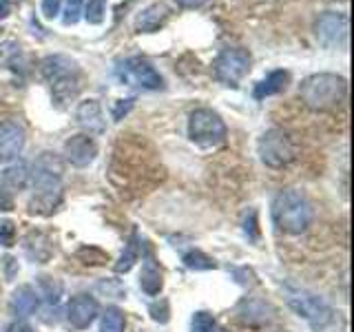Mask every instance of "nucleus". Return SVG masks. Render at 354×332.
<instances>
[{
  "instance_id": "nucleus-1",
  "label": "nucleus",
  "mask_w": 354,
  "mask_h": 332,
  "mask_svg": "<svg viewBox=\"0 0 354 332\" xmlns=\"http://www.w3.org/2000/svg\"><path fill=\"white\" fill-rule=\"evenodd\" d=\"M29 182L36 191L29 202V213L51 215L62 199V162L58 155L49 151L40 153L33 171L29 173Z\"/></svg>"
},
{
  "instance_id": "nucleus-2",
  "label": "nucleus",
  "mask_w": 354,
  "mask_h": 332,
  "mask_svg": "<svg viewBox=\"0 0 354 332\" xmlns=\"http://www.w3.org/2000/svg\"><path fill=\"white\" fill-rule=\"evenodd\" d=\"M313 204L297 188H283L272 199V221L286 235H301L313 224Z\"/></svg>"
},
{
  "instance_id": "nucleus-3",
  "label": "nucleus",
  "mask_w": 354,
  "mask_h": 332,
  "mask_svg": "<svg viewBox=\"0 0 354 332\" xmlns=\"http://www.w3.org/2000/svg\"><path fill=\"white\" fill-rule=\"evenodd\" d=\"M348 93L346 77L337 73H315L308 75L299 86L301 102L313 111H332L337 109Z\"/></svg>"
},
{
  "instance_id": "nucleus-4",
  "label": "nucleus",
  "mask_w": 354,
  "mask_h": 332,
  "mask_svg": "<svg viewBox=\"0 0 354 332\" xmlns=\"http://www.w3.org/2000/svg\"><path fill=\"white\" fill-rule=\"evenodd\" d=\"M283 297H286V304L290 306L299 317L306 319L317 332L335 324V319H337L335 308H332L324 297L315 295L313 290H308V288L286 284Z\"/></svg>"
},
{
  "instance_id": "nucleus-5",
  "label": "nucleus",
  "mask_w": 354,
  "mask_h": 332,
  "mask_svg": "<svg viewBox=\"0 0 354 332\" xmlns=\"http://www.w3.org/2000/svg\"><path fill=\"white\" fill-rule=\"evenodd\" d=\"M40 71L44 80L51 84L53 98L58 104L69 102L80 91V69L69 55H49V58L42 60Z\"/></svg>"
},
{
  "instance_id": "nucleus-6",
  "label": "nucleus",
  "mask_w": 354,
  "mask_h": 332,
  "mask_svg": "<svg viewBox=\"0 0 354 332\" xmlns=\"http://www.w3.org/2000/svg\"><path fill=\"white\" fill-rule=\"evenodd\" d=\"M188 138L202 149H215L226 140V124L213 109H195L188 116Z\"/></svg>"
},
{
  "instance_id": "nucleus-7",
  "label": "nucleus",
  "mask_w": 354,
  "mask_h": 332,
  "mask_svg": "<svg viewBox=\"0 0 354 332\" xmlns=\"http://www.w3.org/2000/svg\"><path fill=\"white\" fill-rule=\"evenodd\" d=\"M259 160L268 166V169H283V166L292 164L297 158V144L281 129L266 131L257 142Z\"/></svg>"
},
{
  "instance_id": "nucleus-8",
  "label": "nucleus",
  "mask_w": 354,
  "mask_h": 332,
  "mask_svg": "<svg viewBox=\"0 0 354 332\" xmlns=\"http://www.w3.org/2000/svg\"><path fill=\"white\" fill-rule=\"evenodd\" d=\"M213 71L217 80L226 86H239L243 75L250 71V53L241 47L221 49L213 62Z\"/></svg>"
},
{
  "instance_id": "nucleus-9",
  "label": "nucleus",
  "mask_w": 354,
  "mask_h": 332,
  "mask_svg": "<svg viewBox=\"0 0 354 332\" xmlns=\"http://www.w3.org/2000/svg\"><path fill=\"white\" fill-rule=\"evenodd\" d=\"M115 73L124 84L136 82L142 89H149V91H158V89L164 86V77L155 71V66L147 58H138V55L118 62Z\"/></svg>"
},
{
  "instance_id": "nucleus-10",
  "label": "nucleus",
  "mask_w": 354,
  "mask_h": 332,
  "mask_svg": "<svg viewBox=\"0 0 354 332\" xmlns=\"http://www.w3.org/2000/svg\"><path fill=\"white\" fill-rule=\"evenodd\" d=\"M317 40L326 49H339L348 40V16L337 14V11H326L315 22Z\"/></svg>"
},
{
  "instance_id": "nucleus-11",
  "label": "nucleus",
  "mask_w": 354,
  "mask_h": 332,
  "mask_svg": "<svg viewBox=\"0 0 354 332\" xmlns=\"http://www.w3.org/2000/svg\"><path fill=\"white\" fill-rule=\"evenodd\" d=\"M97 315H100V306L91 295L71 297V302L66 304V310H64L66 326L75 332L86 330L97 319Z\"/></svg>"
},
{
  "instance_id": "nucleus-12",
  "label": "nucleus",
  "mask_w": 354,
  "mask_h": 332,
  "mask_svg": "<svg viewBox=\"0 0 354 332\" xmlns=\"http://www.w3.org/2000/svg\"><path fill=\"white\" fill-rule=\"evenodd\" d=\"M25 142H27V133L18 122L14 120L0 122V164L16 160L22 153V149H25Z\"/></svg>"
},
{
  "instance_id": "nucleus-13",
  "label": "nucleus",
  "mask_w": 354,
  "mask_h": 332,
  "mask_svg": "<svg viewBox=\"0 0 354 332\" xmlns=\"http://www.w3.org/2000/svg\"><path fill=\"white\" fill-rule=\"evenodd\" d=\"M97 158V144L93 142V138L84 136H71L64 142V160L69 162L75 169H86L88 164H93V160Z\"/></svg>"
},
{
  "instance_id": "nucleus-14",
  "label": "nucleus",
  "mask_w": 354,
  "mask_h": 332,
  "mask_svg": "<svg viewBox=\"0 0 354 332\" xmlns=\"http://www.w3.org/2000/svg\"><path fill=\"white\" fill-rule=\"evenodd\" d=\"M272 315L274 310L268 302H263V299H257V297H246L241 299L239 306H237V317L241 324H246L250 328H263L268 326L272 321Z\"/></svg>"
},
{
  "instance_id": "nucleus-15",
  "label": "nucleus",
  "mask_w": 354,
  "mask_h": 332,
  "mask_svg": "<svg viewBox=\"0 0 354 332\" xmlns=\"http://www.w3.org/2000/svg\"><path fill=\"white\" fill-rule=\"evenodd\" d=\"M75 120H77V124L88 133V136H102V133L106 131L102 107H100L97 100H84V102L77 104Z\"/></svg>"
},
{
  "instance_id": "nucleus-16",
  "label": "nucleus",
  "mask_w": 354,
  "mask_h": 332,
  "mask_svg": "<svg viewBox=\"0 0 354 332\" xmlns=\"http://www.w3.org/2000/svg\"><path fill=\"white\" fill-rule=\"evenodd\" d=\"M40 306V299L38 293L33 290L31 286H20L14 290L9 299V310L11 315H16L18 319H27L31 315H36V310Z\"/></svg>"
},
{
  "instance_id": "nucleus-17",
  "label": "nucleus",
  "mask_w": 354,
  "mask_h": 332,
  "mask_svg": "<svg viewBox=\"0 0 354 332\" xmlns=\"http://www.w3.org/2000/svg\"><path fill=\"white\" fill-rule=\"evenodd\" d=\"M169 7L162 5V3H155L151 7H147L142 11V14L138 16L136 20V29L140 33H153V31H158L166 20H169Z\"/></svg>"
},
{
  "instance_id": "nucleus-18",
  "label": "nucleus",
  "mask_w": 354,
  "mask_h": 332,
  "mask_svg": "<svg viewBox=\"0 0 354 332\" xmlns=\"http://www.w3.org/2000/svg\"><path fill=\"white\" fill-rule=\"evenodd\" d=\"M162 286H164V275H162V268L160 264L155 261L151 255L142 264V275H140V288L147 295L155 297L162 293Z\"/></svg>"
},
{
  "instance_id": "nucleus-19",
  "label": "nucleus",
  "mask_w": 354,
  "mask_h": 332,
  "mask_svg": "<svg viewBox=\"0 0 354 332\" xmlns=\"http://www.w3.org/2000/svg\"><path fill=\"white\" fill-rule=\"evenodd\" d=\"M290 82V73L283 71V69H277V71H270L268 75L263 77V80L254 86V100H263V98H270V95H277L281 93L283 89Z\"/></svg>"
},
{
  "instance_id": "nucleus-20",
  "label": "nucleus",
  "mask_w": 354,
  "mask_h": 332,
  "mask_svg": "<svg viewBox=\"0 0 354 332\" xmlns=\"http://www.w3.org/2000/svg\"><path fill=\"white\" fill-rule=\"evenodd\" d=\"M25 252L27 257L38 261V264H44L53 252V246H51V239L44 235V232H38V230H31L29 235L25 237Z\"/></svg>"
},
{
  "instance_id": "nucleus-21",
  "label": "nucleus",
  "mask_w": 354,
  "mask_h": 332,
  "mask_svg": "<svg viewBox=\"0 0 354 332\" xmlns=\"http://www.w3.org/2000/svg\"><path fill=\"white\" fill-rule=\"evenodd\" d=\"M3 186L5 188H11V191H22L27 184H29V169L25 162H16L7 166L3 171Z\"/></svg>"
},
{
  "instance_id": "nucleus-22",
  "label": "nucleus",
  "mask_w": 354,
  "mask_h": 332,
  "mask_svg": "<svg viewBox=\"0 0 354 332\" xmlns=\"http://www.w3.org/2000/svg\"><path fill=\"white\" fill-rule=\"evenodd\" d=\"M140 252H142V243H140V235L138 230H133L131 239L127 241V248L124 252L120 255V259L115 264V273L122 275V273H129L133 266H136V261L140 259Z\"/></svg>"
},
{
  "instance_id": "nucleus-23",
  "label": "nucleus",
  "mask_w": 354,
  "mask_h": 332,
  "mask_svg": "<svg viewBox=\"0 0 354 332\" xmlns=\"http://www.w3.org/2000/svg\"><path fill=\"white\" fill-rule=\"evenodd\" d=\"M38 288H40V295L44 297L47 306H55L60 302V297L64 293V286L60 279H55L51 275H40L38 277Z\"/></svg>"
},
{
  "instance_id": "nucleus-24",
  "label": "nucleus",
  "mask_w": 354,
  "mask_h": 332,
  "mask_svg": "<svg viewBox=\"0 0 354 332\" xmlns=\"http://www.w3.org/2000/svg\"><path fill=\"white\" fill-rule=\"evenodd\" d=\"M127 319L120 308H106L102 321H100V332H124Z\"/></svg>"
},
{
  "instance_id": "nucleus-25",
  "label": "nucleus",
  "mask_w": 354,
  "mask_h": 332,
  "mask_svg": "<svg viewBox=\"0 0 354 332\" xmlns=\"http://www.w3.org/2000/svg\"><path fill=\"white\" fill-rule=\"evenodd\" d=\"M184 266L191 270H210V268H217L215 259H210L208 255H204L202 250H188L184 257H182Z\"/></svg>"
},
{
  "instance_id": "nucleus-26",
  "label": "nucleus",
  "mask_w": 354,
  "mask_h": 332,
  "mask_svg": "<svg viewBox=\"0 0 354 332\" xmlns=\"http://www.w3.org/2000/svg\"><path fill=\"white\" fill-rule=\"evenodd\" d=\"M106 14V0H88L84 5V18L88 25H100Z\"/></svg>"
},
{
  "instance_id": "nucleus-27",
  "label": "nucleus",
  "mask_w": 354,
  "mask_h": 332,
  "mask_svg": "<svg viewBox=\"0 0 354 332\" xmlns=\"http://www.w3.org/2000/svg\"><path fill=\"white\" fill-rule=\"evenodd\" d=\"M217 324H215V317L206 313V310H199V313L193 315L191 319V332H215Z\"/></svg>"
},
{
  "instance_id": "nucleus-28",
  "label": "nucleus",
  "mask_w": 354,
  "mask_h": 332,
  "mask_svg": "<svg viewBox=\"0 0 354 332\" xmlns=\"http://www.w3.org/2000/svg\"><path fill=\"white\" fill-rule=\"evenodd\" d=\"M14 239H16L14 221L3 219V221H0V243H3L5 248H9V246H14Z\"/></svg>"
},
{
  "instance_id": "nucleus-29",
  "label": "nucleus",
  "mask_w": 354,
  "mask_h": 332,
  "mask_svg": "<svg viewBox=\"0 0 354 332\" xmlns=\"http://www.w3.org/2000/svg\"><path fill=\"white\" fill-rule=\"evenodd\" d=\"M84 0H66V11H64V25H75L80 20V11H82Z\"/></svg>"
},
{
  "instance_id": "nucleus-30",
  "label": "nucleus",
  "mask_w": 354,
  "mask_h": 332,
  "mask_svg": "<svg viewBox=\"0 0 354 332\" xmlns=\"http://www.w3.org/2000/svg\"><path fill=\"white\" fill-rule=\"evenodd\" d=\"M133 102H136V98H129V100H118L113 104V120H122L129 111L133 109Z\"/></svg>"
},
{
  "instance_id": "nucleus-31",
  "label": "nucleus",
  "mask_w": 354,
  "mask_h": 332,
  "mask_svg": "<svg viewBox=\"0 0 354 332\" xmlns=\"http://www.w3.org/2000/svg\"><path fill=\"white\" fill-rule=\"evenodd\" d=\"M60 3H62V0H42L40 9H42L44 18H55V16H58L60 14Z\"/></svg>"
},
{
  "instance_id": "nucleus-32",
  "label": "nucleus",
  "mask_w": 354,
  "mask_h": 332,
  "mask_svg": "<svg viewBox=\"0 0 354 332\" xmlns=\"http://www.w3.org/2000/svg\"><path fill=\"white\" fill-rule=\"evenodd\" d=\"M9 210H14V197L0 186V213H9Z\"/></svg>"
},
{
  "instance_id": "nucleus-33",
  "label": "nucleus",
  "mask_w": 354,
  "mask_h": 332,
  "mask_svg": "<svg viewBox=\"0 0 354 332\" xmlns=\"http://www.w3.org/2000/svg\"><path fill=\"white\" fill-rule=\"evenodd\" d=\"M5 332H33V330H31L29 324H25L22 319H18V321H14V324H9Z\"/></svg>"
},
{
  "instance_id": "nucleus-34",
  "label": "nucleus",
  "mask_w": 354,
  "mask_h": 332,
  "mask_svg": "<svg viewBox=\"0 0 354 332\" xmlns=\"http://www.w3.org/2000/svg\"><path fill=\"white\" fill-rule=\"evenodd\" d=\"M175 3L180 5V7H184V9H195V7L206 5L208 0H175Z\"/></svg>"
},
{
  "instance_id": "nucleus-35",
  "label": "nucleus",
  "mask_w": 354,
  "mask_h": 332,
  "mask_svg": "<svg viewBox=\"0 0 354 332\" xmlns=\"http://www.w3.org/2000/svg\"><path fill=\"white\" fill-rule=\"evenodd\" d=\"M5 266H7V279H11V277H14V259L5 257Z\"/></svg>"
},
{
  "instance_id": "nucleus-36",
  "label": "nucleus",
  "mask_w": 354,
  "mask_h": 332,
  "mask_svg": "<svg viewBox=\"0 0 354 332\" xmlns=\"http://www.w3.org/2000/svg\"><path fill=\"white\" fill-rule=\"evenodd\" d=\"M7 16H9V0H3V3H0V20Z\"/></svg>"
},
{
  "instance_id": "nucleus-37",
  "label": "nucleus",
  "mask_w": 354,
  "mask_h": 332,
  "mask_svg": "<svg viewBox=\"0 0 354 332\" xmlns=\"http://www.w3.org/2000/svg\"><path fill=\"white\" fill-rule=\"evenodd\" d=\"M215 332H228V330H215Z\"/></svg>"
},
{
  "instance_id": "nucleus-38",
  "label": "nucleus",
  "mask_w": 354,
  "mask_h": 332,
  "mask_svg": "<svg viewBox=\"0 0 354 332\" xmlns=\"http://www.w3.org/2000/svg\"><path fill=\"white\" fill-rule=\"evenodd\" d=\"M341 3H346V0H341Z\"/></svg>"
},
{
  "instance_id": "nucleus-39",
  "label": "nucleus",
  "mask_w": 354,
  "mask_h": 332,
  "mask_svg": "<svg viewBox=\"0 0 354 332\" xmlns=\"http://www.w3.org/2000/svg\"><path fill=\"white\" fill-rule=\"evenodd\" d=\"M281 332H286V330H281Z\"/></svg>"
}]
</instances>
